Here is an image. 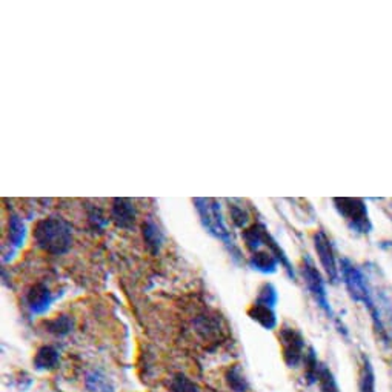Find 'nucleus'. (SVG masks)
Segmentation results:
<instances>
[{"label": "nucleus", "instance_id": "obj_1", "mask_svg": "<svg viewBox=\"0 0 392 392\" xmlns=\"http://www.w3.org/2000/svg\"><path fill=\"white\" fill-rule=\"evenodd\" d=\"M340 276L343 278V283L348 289L349 297L354 301H357V303H363V306L368 308L378 338L383 341L385 345H389V331L386 329L380 305L376 303V300L373 297V291L369 288L368 277L363 274V271H361L358 266H356L351 260L341 258Z\"/></svg>", "mask_w": 392, "mask_h": 392}, {"label": "nucleus", "instance_id": "obj_2", "mask_svg": "<svg viewBox=\"0 0 392 392\" xmlns=\"http://www.w3.org/2000/svg\"><path fill=\"white\" fill-rule=\"evenodd\" d=\"M34 240L39 248L53 256L68 253L73 243V233L65 220L57 217L42 218L34 228Z\"/></svg>", "mask_w": 392, "mask_h": 392}, {"label": "nucleus", "instance_id": "obj_3", "mask_svg": "<svg viewBox=\"0 0 392 392\" xmlns=\"http://www.w3.org/2000/svg\"><path fill=\"white\" fill-rule=\"evenodd\" d=\"M194 205L197 213L202 218L203 226L208 229L209 234H213L216 238L222 240V242L234 253H238L237 246L234 243L231 233L226 228V223L223 220L222 213H220V205L216 202L214 198H196Z\"/></svg>", "mask_w": 392, "mask_h": 392}, {"label": "nucleus", "instance_id": "obj_4", "mask_svg": "<svg viewBox=\"0 0 392 392\" xmlns=\"http://www.w3.org/2000/svg\"><path fill=\"white\" fill-rule=\"evenodd\" d=\"M336 209L338 214L345 218L351 231L357 234H369L373 229V223L369 220L368 208L361 198H334Z\"/></svg>", "mask_w": 392, "mask_h": 392}, {"label": "nucleus", "instance_id": "obj_5", "mask_svg": "<svg viewBox=\"0 0 392 392\" xmlns=\"http://www.w3.org/2000/svg\"><path fill=\"white\" fill-rule=\"evenodd\" d=\"M301 276H303V280L306 283V288L309 291V294L313 296L316 300V303L318 308L323 311V313L328 316V318L336 320L334 311L331 308V303L328 300V293H326V285L323 276L320 274V271L316 268L314 261L311 260L309 256L303 258V265H301Z\"/></svg>", "mask_w": 392, "mask_h": 392}, {"label": "nucleus", "instance_id": "obj_6", "mask_svg": "<svg viewBox=\"0 0 392 392\" xmlns=\"http://www.w3.org/2000/svg\"><path fill=\"white\" fill-rule=\"evenodd\" d=\"M278 340L281 345V354H283V360L288 368L296 369L300 363H303L306 357V343L305 337L301 336L297 328L283 325L280 328Z\"/></svg>", "mask_w": 392, "mask_h": 392}, {"label": "nucleus", "instance_id": "obj_7", "mask_svg": "<svg viewBox=\"0 0 392 392\" xmlns=\"http://www.w3.org/2000/svg\"><path fill=\"white\" fill-rule=\"evenodd\" d=\"M314 246L321 266L325 269V274L329 278L331 283H337L340 280V268L337 265V258L331 238L326 236L323 229L317 231L314 234Z\"/></svg>", "mask_w": 392, "mask_h": 392}, {"label": "nucleus", "instance_id": "obj_8", "mask_svg": "<svg viewBox=\"0 0 392 392\" xmlns=\"http://www.w3.org/2000/svg\"><path fill=\"white\" fill-rule=\"evenodd\" d=\"M54 301V296L45 283H36L28 289L26 306L33 314H45Z\"/></svg>", "mask_w": 392, "mask_h": 392}, {"label": "nucleus", "instance_id": "obj_9", "mask_svg": "<svg viewBox=\"0 0 392 392\" xmlns=\"http://www.w3.org/2000/svg\"><path fill=\"white\" fill-rule=\"evenodd\" d=\"M274 309L276 308H271V306L260 303V301L256 300L254 303L249 306L248 316L251 317V320L257 321L261 328L271 331L277 326V316H276Z\"/></svg>", "mask_w": 392, "mask_h": 392}, {"label": "nucleus", "instance_id": "obj_10", "mask_svg": "<svg viewBox=\"0 0 392 392\" xmlns=\"http://www.w3.org/2000/svg\"><path fill=\"white\" fill-rule=\"evenodd\" d=\"M111 216L120 228H131L136 220V208L128 198H116L113 202Z\"/></svg>", "mask_w": 392, "mask_h": 392}, {"label": "nucleus", "instance_id": "obj_11", "mask_svg": "<svg viewBox=\"0 0 392 392\" xmlns=\"http://www.w3.org/2000/svg\"><path fill=\"white\" fill-rule=\"evenodd\" d=\"M249 265L251 268L258 271L261 274H274L280 265V261L273 253H271V251L258 249L256 253H253V256H251Z\"/></svg>", "mask_w": 392, "mask_h": 392}, {"label": "nucleus", "instance_id": "obj_12", "mask_svg": "<svg viewBox=\"0 0 392 392\" xmlns=\"http://www.w3.org/2000/svg\"><path fill=\"white\" fill-rule=\"evenodd\" d=\"M85 388L88 392H116L114 381L100 369L89 371L85 376Z\"/></svg>", "mask_w": 392, "mask_h": 392}, {"label": "nucleus", "instance_id": "obj_13", "mask_svg": "<svg viewBox=\"0 0 392 392\" xmlns=\"http://www.w3.org/2000/svg\"><path fill=\"white\" fill-rule=\"evenodd\" d=\"M60 354L54 346L44 345L37 349L33 363L37 371H53L59 366Z\"/></svg>", "mask_w": 392, "mask_h": 392}, {"label": "nucleus", "instance_id": "obj_14", "mask_svg": "<svg viewBox=\"0 0 392 392\" xmlns=\"http://www.w3.org/2000/svg\"><path fill=\"white\" fill-rule=\"evenodd\" d=\"M358 388H360V392H376L374 369L368 357H363V363H361Z\"/></svg>", "mask_w": 392, "mask_h": 392}, {"label": "nucleus", "instance_id": "obj_15", "mask_svg": "<svg viewBox=\"0 0 392 392\" xmlns=\"http://www.w3.org/2000/svg\"><path fill=\"white\" fill-rule=\"evenodd\" d=\"M317 383H318L320 392H341L334 374L331 373V369L323 363H320L318 366Z\"/></svg>", "mask_w": 392, "mask_h": 392}, {"label": "nucleus", "instance_id": "obj_16", "mask_svg": "<svg viewBox=\"0 0 392 392\" xmlns=\"http://www.w3.org/2000/svg\"><path fill=\"white\" fill-rule=\"evenodd\" d=\"M73 326H74V321L69 316H57L56 318L49 320L46 323V329L49 331V333L54 336H59V337L71 333Z\"/></svg>", "mask_w": 392, "mask_h": 392}, {"label": "nucleus", "instance_id": "obj_17", "mask_svg": "<svg viewBox=\"0 0 392 392\" xmlns=\"http://www.w3.org/2000/svg\"><path fill=\"white\" fill-rule=\"evenodd\" d=\"M226 381H228V386L234 392H246L248 391V380L245 378V374L242 373L240 366H233L231 369H228Z\"/></svg>", "mask_w": 392, "mask_h": 392}, {"label": "nucleus", "instance_id": "obj_18", "mask_svg": "<svg viewBox=\"0 0 392 392\" xmlns=\"http://www.w3.org/2000/svg\"><path fill=\"white\" fill-rule=\"evenodd\" d=\"M25 238V225L17 216L9 218V245L19 248Z\"/></svg>", "mask_w": 392, "mask_h": 392}, {"label": "nucleus", "instance_id": "obj_19", "mask_svg": "<svg viewBox=\"0 0 392 392\" xmlns=\"http://www.w3.org/2000/svg\"><path fill=\"white\" fill-rule=\"evenodd\" d=\"M171 392H200V388L185 374H176L169 381Z\"/></svg>", "mask_w": 392, "mask_h": 392}, {"label": "nucleus", "instance_id": "obj_20", "mask_svg": "<svg viewBox=\"0 0 392 392\" xmlns=\"http://www.w3.org/2000/svg\"><path fill=\"white\" fill-rule=\"evenodd\" d=\"M256 300L260 301V303L271 306V308H276L277 300H278L277 289L274 288V285H271V283L261 285L260 289H258V296H257Z\"/></svg>", "mask_w": 392, "mask_h": 392}, {"label": "nucleus", "instance_id": "obj_21", "mask_svg": "<svg viewBox=\"0 0 392 392\" xmlns=\"http://www.w3.org/2000/svg\"><path fill=\"white\" fill-rule=\"evenodd\" d=\"M144 237L148 246H153L154 251H159L160 245H162V234L153 222H146L144 225Z\"/></svg>", "mask_w": 392, "mask_h": 392}, {"label": "nucleus", "instance_id": "obj_22", "mask_svg": "<svg viewBox=\"0 0 392 392\" xmlns=\"http://www.w3.org/2000/svg\"><path fill=\"white\" fill-rule=\"evenodd\" d=\"M231 217H233L234 223L238 226H243L248 220V214L240 206H231Z\"/></svg>", "mask_w": 392, "mask_h": 392}]
</instances>
